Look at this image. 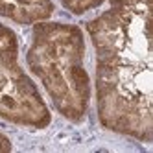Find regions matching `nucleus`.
<instances>
[{
    "mask_svg": "<svg viewBox=\"0 0 153 153\" xmlns=\"http://www.w3.org/2000/svg\"><path fill=\"white\" fill-rule=\"evenodd\" d=\"M87 22L96 52V109L100 124L142 142L153 138L151 0H105Z\"/></svg>",
    "mask_w": 153,
    "mask_h": 153,
    "instance_id": "nucleus-1",
    "label": "nucleus"
},
{
    "mask_svg": "<svg viewBox=\"0 0 153 153\" xmlns=\"http://www.w3.org/2000/svg\"><path fill=\"white\" fill-rule=\"evenodd\" d=\"M26 61L45 87L53 109L70 122H81L91 103L83 31L74 24L39 20L33 24Z\"/></svg>",
    "mask_w": 153,
    "mask_h": 153,
    "instance_id": "nucleus-2",
    "label": "nucleus"
},
{
    "mask_svg": "<svg viewBox=\"0 0 153 153\" xmlns=\"http://www.w3.org/2000/svg\"><path fill=\"white\" fill-rule=\"evenodd\" d=\"M0 120L30 129L52 122L46 102L19 63V41L11 28L0 22Z\"/></svg>",
    "mask_w": 153,
    "mask_h": 153,
    "instance_id": "nucleus-3",
    "label": "nucleus"
},
{
    "mask_svg": "<svg viewBox=\"0 0 153 153\" xmlns=\"http://www.w3.org/2000/svg\"><path fill=\"white\" fill-rule=\"evenodd\" d=\"M53 13L52 0H0V17L19 24H35Z\"/></svg>",
    "mask_w": 153,
    "mask_h": 153,
    "instance_id": "nucleus-4",
    "label": "nucleus"
},
{
    "mask_svg": "<svg viewBox=\"0 0 153 153\" xmlns=\"http://www.w3.org/2000/svg\"><path fill=\"white\" fill-rule=\"evenodd\" d=\"M63 6L68 9L70 13L74 15H83L89 9H94L98 6H102L105 0H61Z\"/></svg>",
    "mask_w": 153,
    "mask_h": 153,
    "instance_id": "nucleus-5",
    "label": "nucleus"
},
{
    "mask_svg": "<svg viewBox=\"0 0 153 153\" xmlns=\"http://www.w3.org/2000/svg\"><path fill=\"white\" fill-rule=\"evenodd\" d=\"M0 151H11V142L2 133H0Z\"/></svg>",
    "mask_w": 153,
    "mask_h": 153,
    "instance_id": "nucleus-6",
    "label": "nucleus"
}]
</instances>
